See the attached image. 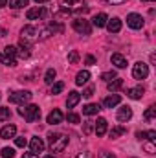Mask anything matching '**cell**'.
Listing matches in <instances>:
<instances>
[{
  "label": "cell",
  "instance_id": "d590c367",
  "mask_svg": "<svg viewBox=\"0 0 156 158\" xmlns=\"http://www.w3.org/2000/svg\"><path fill=\"white\" fill-rule=\"evenodd\" d=\"M15 143H17V147H26V145H28V142H26L24 136H18V138L15 136Z\"/></svg>",
  "mask_w": 156,
  "mask_h": 158
},
{
  "label": "cell",
  "instance_id": "6da1fadb",
  "mask_svg": "<svg viewBox=\"0 0 156 158\" xmlns=\"http://www.w3.org/2000/svg\"><path fill=\"white\" fill-rule=\"evenodd\" d=\"M61 9L68 11V15H81L90 9L88 0H61Z\"/></svg>",
  "mask_w": 156,
  "mask_h": 158
},
{
  "label": "cell",
  "instance_id": "4316f807",
  "mask_svg": "<svg viewBox=\"0 0 156 158\" xmlns=\"http://www.w3.org/2000/svg\"><path fill=\"white\" fill-rule=\"evenodd\" d=\"M28 4H30V0H9V6L13 9H20V7H24Z\"/></svg>",
  "mask_w": 156,
  "mask_h": 158
},
{
  "label": "cell",
  "instance_id": "f546056e",
  "mask_svg": "<svg viewBox=\"0 0 156 158\" xmlns=\"http://www.w3.org/2000/svg\"><path fill=\"white\" fill-rule=\"evenodd\" d=\"M63 88H64V83H63V81H57V83L51 85V94H61Z\"/></svg>",
  "mask_w": 156,
  "mask_h": 158
},
{
  "label": "cell",
  "instance_id": "44dd1931",
  "mask_svg": "<svg viewBox=\"0 0 156 158\" xmlns=\"http://www.w3.org/2000/svg\"><path fill=\"white\" fill-rule=\"evenodd\" d=\"M110 61H112V64H114L116 68H125V66H127V59H125L121 53H112Z\"/></svg>",
  "mask_w": 156,
  "mask_h": 158
},
{
  "label": "cell",
  "instance_id": "e575fe53",
  "mask_svg": "<svg viewBox=\"0 0 156 158\" xmlns=\"http://www.w3.org/2000/svg\"><path fill=\"white\" fill-rule=\"evenodd\" d=\"M17 50H18L17 46H6L4 48V53L6 55H11V57H17Z\"/></svg>",
  "mask_w": 156,
  "mask_h": 158
},
{
  "label": "cell",
  "instance_id": "74e56055",
  "mask_svg": "<svg viewBox=\"0 0 156 158\" xmlns=\"http://www.w3.org/2000/svg\"><path fill=\"white\" fill-rule=\"evenodd\" d=\"M83 131H84V134H90L94 131V121H86L84 127H83Z\"/></svg>",
  "mask_w": 156,
  "mask_h": 158
},
{
  "label": "cell",
  "instance_id": "ac0fdd59",
  "mask_svg": "<svg viewBox=\"0 0 156 158\" xmlns=\"http://www.w3.org/2000/svg\"><path fill=\"white\" fill-rule=\"evenodd\" d=\"M107 20H109L107 13H97V15L92 19V26H96V28H103V26L107 24Z\"/></svg>",
  "mask_w": 156,
  "mask_h": 158
},
{
  "label": "cell",
  "instance_id": "277c9868",
  "mask_svg": "<svg viewBox=\"0 0 156 158\" xmlns=\"http://www.w3.org/2000/svg\"><path fill=\"white\" fill-rule=\"evenodd\" d=\"M31 99V92L30 90H17L9 94V103H17V105H24Z\"/></svg>",
  "mask_w": 156,
  "mask_h": 158
},
{
  "label": "cell",
  "instance_id": "30bf717a",
  "mask_svg": "<svg viewBox=\"0 0 156 158\" xmlns=\"http://www.w3.org/2000/svg\"><path fill=\"white\" fill-rule=\"evenodd\" d=\"M119 103H121V96H119V94H114V92L103 99V107H105V109H114Z\"/></svg>",
  "mask_w": 156,
  "mask_h": 158
},
{
  "label": "cell",
  "instance_id": "7bdbcfd3",
  "mask_svg": "<svg viewBox=\"0 0 156 158\" xmlns=\"http://www.w3.org/2000/svg\"><path fill=\"white\" fill-rule=\"evenodd\" d=\"M99 158H116L112 153H109V151H103L101 155H99Z\"/></svg>",
  "mask_w": 156,
  "mask_h": 158
},
{
  "label": "cell",
  "instance_id": "ba28073f",
  "mask_svg": "<svg viewBox=\"0 0 156 158\" xmlns=\"http://www.w3.org/2000/svg\"><path fill=\"white\" fill-rule=\"evenodd\" d=\"M22 39L28 40V42H33V40H39V28L35 26H24L22 31H20Z\"/></svg>",
  "mask_w": 156,
  "mask_h": 158
},
{
  "label": "cell",
  "instance_id": "cb8c5ba5",
  "mask_svg": "<svg viewBox=\"0 0 156 158\" xmlns=\"http://www.w3.org/2000/svg\"><path fill=\"white\" fill-rule=\"evenodd\" d=\"M121 86H123V79L121 77H116V79H112V81L107 83V88H109L110 92H117Z\"/></svg>",
  "mask_w": 156,
  "mask_h": 158
},
{
  "label": "cell",
  "instance_id": "d4e9b609",
  "mask_svg": "<svg viewBox=\"0 0 156 158\" xmlns=\"http://www.w3.org/2000/svg\"><path fill=\"white\" fill-rule=\"evenodd\" d=\"M0 63L6 64V66H17V59L11 57V55H6V53H2V52H0Z\"/></svg>",
  "mask_w": 156,
  "mask_h": 158
},
{
  "label": "cell",
  "instance_id": "7c38bea8",
  "mask_svg": "<svg viewBox=\"0 0 156 158\" xmlns=\"http://www.w3.org/2000/svg\"><path fill=\"white\" fill-rule=\"evenodd\" d=\"M107 129H109V123L105 118H97V121L94 123V132L97 136H105L107 134Z\"/></svg>",
  "mask_w": 156,
  "mask_h": 158
},
{
  "label": "cell",
  "instance_id": "9a60e30c",
  "mask_svg": "<svg viewBox=\"0 0 156 158\" xmlns=\"http://www.w3.org/2000/svg\"><path fill=\"white\" fill-rule=\"evenodd\" d=\"M17 136V127L15 125H6L0 129V138L2 140H9V138H15Z\"/></svg>",
  "mask_w": 156,
  "mask_h": 158
},
{
  "label": "cell",
  "instance_id": "5b68a950",
  "mask_svg": "<svg viewBox=\"0 0 156 158\" xmlns=\"http://www.w3.org/2000/svg\"><path fill=\"white\" fill-rule=\"evenodd\" d=\"M147 76H149V64L143 63V61H138L132 66V77L142 81V79H147Z\"/></svg>",
  "mask_w": 156,
  "mask_h": 158
},
{
  "label": "cell",
  "instance_id": "f6af8a7d",
  "mask_svg": "<svg viewBox=\"0 0 156 158\" xmlns=\"http://www.w3.org/2000/svg\"><path fill=\"white\" fill-rule=\"evenodd\" d=\"M22 158H39V155H35V153H24Z\"/></svg>",
  "mask_w": 156,
  "mask_h": 158
},
{
  "label": "cell",
  "instance_id": "7a4b0ae2",
  "mask_svg": "<svg viewBox=\"0 0 156 158\" xmlns=\"http://www.w3.org/2000/svg\"><path fill=\"white\" fill-rule=\"evenodd\" d=\"M68 142H70L68 134H63V132L50 134V151L51 153H63L68 147Z\"/></svg>",
  "mask_w": 156,
  "mask_h": 158
},
{
  "label": "cell",
  "instance_id": "d6a6232c",
  "mask_svg": "<svg viewBox=\"0 0 156 158\" xmlns=\"http://www.w3.org/2000/svg\"><path fill=\"white\" fill-rule=\"evenodd\" d=\"M116 77H117V76H116V72H114V70L101 74V79H103V81H107V83H109V81H112V79H116Z\"/></svg>",
  "mask_w": 156,
  "mask_h": 158
},
{
  "label": "cell",
  "instance_id": "681fc988",
  "mask_svg": "<svg viewBox=\"0 0 156 158\" xmlns=\"http://www.w3.org/2000/svg\"><path fill=\"white\" fill-rule=\"evenodd\" d=\"M142 2H153V0H142Z\"/></svg>",
  "mask_w": 156,
  "mask_h": 158
},
{
  "label": "cell",
  "instance_id": "7402d4cb",
  "mask_svg": "<svg viewBox=\"0 0 156 158\" xmlns=\"http://www.w3.org/2000/svg\"><path fill=\"white\" fill-rule=\"evenodd\" d=\"M88 79H90V72L88 70H81L77 76H76V85L77 86H83V85L88 83Z\"/></svg>",
  "mask_w": 156,
  "mask_h": 158
},
{
  "label": "cell",
  "instance_id": "8d00e7d4",
  "mask_svg": "<svg viewBox=\"0 0 156 158\" xmlns=\"http://www.w3.org/2000/svg\"><path fill=\"white\" fill-rule=\"evenodd\" d=\"M66 119H68L70 123H79V121H81V118H79V116L76 114V112H70V114L66 116Z\"/></svg>",
  "mask_w": 156,
  "mask_h": 158
},
{
  "label": "cell",
  "instance_id": "f35d334b",
  "mask_svg": "<svg viewBox=\"0 0 156 158\" xmlns=\"http://www.w3.org/2000/svg\"><path fill=\"white\" fill-rule=\"evenodd\" d=\"M145 140H147V142H154L156 140V131H147V132H145Z\"/></svg>",
  "mask_w": 156,
  "mask_h": 158
},
{
  "label": "cell",
  "instance_id": "8fae6325",
  "mask_svg": "<svg viewBox=\"0 0 156 158\" xmlns=\"http://www.w3.org/2000/svg\"><path fill=\"white\" fill-rule=\"evenodd\" d=\"M116 118H117V121H123V123H127L129 119L132 118V109H130V107H127V105L119 107V109H117Z\"/></svg>",
  "mask_w": 156,
  "mask_h": 158
},
{
  "label": "cell",
  "instance_id": "8992f818",
  "mask_svg": "<svg viewBox=\"0 0 156 158\" xmlns=\"http://www.w3.org/2000/svg\"><path fill=\"white\" fill-rule=\"evenodd\" d=\"M143 24H145V20H143L142 15H138V13H130V15H127V26H129L130 30H142Z\"/></svg>",
  "mask_w": 156,
  "mask_h": 158
},
{
  "label": "cell",
  "instance_id": "83f0119b",
  "mask_svg": "<svg viewBox=\"0 0 156 158\" xmlns=\"http://www.w3.org/2000/svg\"><path fill=\"white\" fill-rule=\"evenodd\" d=\"M154 118H156V107L154 105H151V107L145 110V119H147V121H153Z\"/></svg>",
  "mask_w": 156,
  "mask_h": 158
},
{
  "label": "cell",
  "instance_id": "b9f144b4",
  "mask_svg": "<svg viewBox=\"0 0 156 158\" xmlns=\"http://www.w3.org/2000/svg\"><path fill=\"white\" fill-rule=\"evenodd\" d=\"M76 158H92V153H90V151H83V153H79Z\"/></svg>",
  "mask_w": 156,
  "mask_h": 158
},
{
  "label": "cell",
  "instance_id": "ab89813d",
  "mask_svg": "<svg viewBox=\"0 0 156 158\" xmlns=\"http://www.w3.org/2000/svg\"><path fill=\"white\" fill-rule=\"evenodd\" d=\"M83 96H84V98H92V96H94V86H88V88L83 92Z\"/></svg>",
  "mask_w": 156,
  "mask_h": 158
},
{
  "label": "cell",
  "instance_id": "4dcf8cb0",
  "mask_svg": "<svg viewBox=\"0 0 156 158\" xmlns=\"http://www.w3.org/2000/svg\"><path fill=\"white\" fill-rule=\"evenodd\" d=\"M0 155H2V158H13L15 156V149L13 147H4Z\"/></svg>",
  "mask_w": 156,
  "mask_h": 158
},
{
  "label": "cell",
  "instance_id": "52a82bcc",
  "mask_svg": "<svg viewBox=\"0 0 156 158\" xmlns=\"http://www.w3.org/2000/svg\"><path fill=\"white\" fill-rule=\"evenodd\" d=\"M72 26H74V30L77 33H81V35H90V31H92V24L88 20H84V19H76Z\"/></svg>",
  "mask_w": 156,
  "mask_h": 158
},
{
  "label": "cell",
  "instance_id": "ee69618b",
  "mask_svg": "<svg viewBox=\"0 0 156 158\" xmlns=\"http://www.w3.org/2000/svg\"><path fill=\"white\" fill-rule=\"evenodd\" d=\"M105 2H107V4H112V6H114V4H125L127 0H105Z\"/></svg>",
  "mask_w": 156,
  "mask_h": 158
},
{
  "label": "cell",
  "instance_id": "bcb514c9",
  "mask_svg": "<svg viewBox=\"0 0 156 158\" xmlns=\"http://www.w3.org/2000/svg\"><path fill=\"white\" fill-rule=\"evenodd\" d=\"M7 6V0H0V7H6Z\"/></svg>",
  "mask_w": 156,
  "mask_h": 158
},
{
  "label": "cell",
  "instance_id": "3957f363",
  "mask_svg": "<svg viewBox=\"0 0 156 158\" xmlns=\"http://www.w3.org/2000/svg\"><path fill=\"white\" fill-rule=\"evenodd\" d=\"M18 114L26 119V121L33 123V121H37V119L40 118V109L37 105H22V107L18 109Z\"/></svg>",
  "mask_w": 156,
  "mask_h": 158
},
{
  "label": "cell",
  "instance_id": "f1b7e54d",
  "mask_svg": "<svg viewBox=\"0 0 156 158\" xmlns=\"http://www.w3.org/2000/svg\"><path fill=\"white\" fill-rule=\"evenodd\" d=\"M9 118H11V110L7 107H2L0 109V121H9Z\"/></svg>",
  "mask_w": 156,
  "mask_h": 158
},
{
  "label": "cell",
  "instance_id": "5bb4252c",
  "mask_svg": "<svg viewBox=\"0 0 156 158\" xmlns=\"http://www.w3.org/2000/svg\"><path fill=\"white\" fill-rule=\"evenodd\" d=\"M64 119V116H63V112L59 110V109H53L50 114H48V118H46V121L50 123V125H59L61 121Z\"/></svg>",
  "mask_w": 156,
  "mask_h": 158
},
{
  "label": "cell",
  "instance_id": "2e32d148",
  "mask_svg": "<svg viewBox=\"0 0 156 158\" xmlns=\"http://www.w3.org/2000/svg\"><path fill=\"white\" fill-rule=\"evenodd\" d=\"M105 26H107V30H109L110 33H117V31L121 30V20H119L117 17H112V19H109V20H107V24H105Z\"/></svg>",
  "mask_w": 156,
  "mask_h": 158
},
{
  "label": "cell",
  "instance_id": "603a6c76",
  "mask_svg": "<svg viewBox=\"0 0 156 158\" xmlns=\"http://www.w3.org/2000/svg\"><path fill=\"white\" fill-rule=\"evenodd\" d=\"M125 132H127V129H125L123 125H116V127H112V129H110L109 136H110V140H116V138H119V136H123Z\"/></svg>",
  "mask_w": 156,
  "mask_h": 158
},
{
  "label": "cell",
  "instance_id": "e0dca14e",
  "mask_svg": "<svg viewBox=\"0 0 156 158\" xmlns=\"http://www.w3.org/2000/svg\"><path fill=\"white\" fill-rule=\"evenodd\" d=\"M145 94V90H143V86H132V88H129L127 90V96L130 98V99H142V96Z\"/></svg>",
  "mask_w": 156,
  "mask_h": 158
},
{
  "label": "cell",
  "instance_id": "836d02e7",
  "mask_svg": "<svg viewBox=\"0 0 156 158\" xmlns=\"http://www.w3.org/2000/svg\"><path fill=\"white\" fill-rule=\"evenodd\" d=\"M77 61H79V53L76 50H72V52L68 53V63H70V64H76Z\"/></svg>",
  "mask_w": 156,
  "mask_h": 158
},
{
  "label": "cell",
  "instance_id": "4fadbf2b",
  "mask_svg": "<svg viewBox=\"0 0 156 158\" xmlns=\"http://www.w3.org/2000/svg\"><path fill=\"white\" fill-rule=\"evenodd\" d=\"M44 142H42V138H39V136H33L31 138V142H30V149H31V153H35V155H39V153H42L44 151Z\"/></svg>",
  "mask_w": 156,
  "mask_h": 158
},
{
  "label": "cell",
  "instance_id": "484cf974",
  "mask_svg": "<svg viewBox=\"0 0 156 158\" xmlns=\"http://www.w3.org/2000/svg\"><path fill=\"white\" fill-rule=\"evenodd\" d=\"M55 76H57V72H55L53 68H48V70H46V74H44V83H46V85H53Z\"/></svg>",
  "mask_w": 156,
  "mask_h": 158
},
{
  "label": "cell",
  "instance_id": "d6986e66",
  "mask_svg": "<svg viewBox=\"0 0 156 158\" xmlns=\"http://www.w3.org/2000/svg\"><path fill=\"white\" fill-rule=\"evenodd\" d=\"M99 110H101V107L97 103H88L83 107V114H86V116H96Z\"/></svg>",
  "mask_w": 156,
  "mask_h": 158
},
{
  "label": "cell",
  "instance_id": "ffe728a7",
  "mask_svg": "<svg viewBox=\"0 0 156 158\" xmlns=\"http://www.w3.org/2000/svg\"><path fill=\"white\" fill-rule=\"evenodd\" d=\"M79 99H81V94L76 92V90H72L70 94H68V99H66V107L68 109H74L76 105L79 103Z\"/></svg>",
  "mask_w": 156,
  "mask_h": 158
},
{
  "label": "cell",
  "instance_id": "60d3db41",
  "mask_svg": "<svg viewBox=\"0 0 156 158\" xmlns=\"http://www.w3.org/2000/svg\"><path fill=\"white\" fill-rule=\"evenodd\" d=\"M84 63H86L88 66H92V64H96V59H94V55H86V59H84Z\"/></svg>",
  "mask_w": 156,
  "mask_h": 158
},
{
  "label": "cell",
  "instance_id": "7dc6e473",
  "mask_svg": "<svg viewBox=\"0 0 156 158\" xmlns=\"http://www.w3.org/2000/svg\"><path fill=\"white\" fill-rule=\"evenodd\" d=\"M37 4H44V2H50V0H35Z\"/></svg>",
  "mask_w": 156,
  "mask_h": 158
},
{
  "label": "cell",
  "instance_id": "9c48e42d",
  "mask_svg": "<svg viewBox=\"0 0 156 158\" xmlns=\"http://www.w3.org/2000/svg\"><path fill=\"white\" fill-rule=\"evenodd\" d=\"M46 15V9L42 7V6H35V7H30L28 11H26V19L28 20H39Z\"/></svg>",
  "mask_w": 156,
  "mask_h": 158
},
{
  "label": "cell",
  "instance_id": "c3c4849f",
  "mask_svg": "<svg viewBox=\"0 0 156 158\" xmlns=\"http://www.w3.org/2000/svg\"><path fill=\"white\" fill-rule=\"evenodd\" d=\"M44 158H57V156H53V155H48V156H44Z\"/></svg>",
  "mask_w": 156,
  "mask_h": 158
},
{
  "label": "cell",
  "instance_id": "1f68e13d",
  "mask_svg": "<svg viewBox=\"0 0 156 158\" xmlns=\"http://www.w3.org/2000/svg\"><path fill=\"white\" fill-rule=\"evenodd\" d=\"M143 149L149 153V155H154L156 153V147H154V142H143Z\"/></svg>",
  "mask_w": 156,
  "mask_h": 158
}]
</instances>
